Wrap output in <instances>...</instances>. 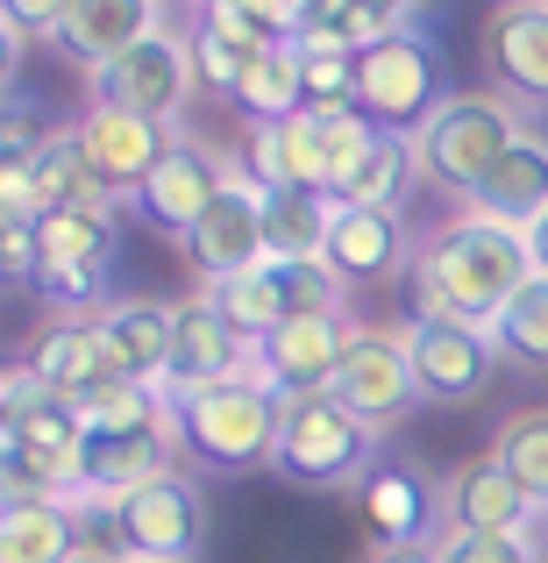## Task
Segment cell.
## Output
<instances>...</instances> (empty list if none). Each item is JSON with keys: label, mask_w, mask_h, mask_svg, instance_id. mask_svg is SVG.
<instances>
[{"label": "cell", "mask_w": 548, "mask_h": 563, "mask_svg": "<svg viewBox=\"0 0 548 563\" xmlns=\"http://www.w3.org/2000/svg\"><path fill=\"white\" fill-rule=\"evenodd\" d=\"M535 278V250L521 229H499L484 214H456L413 250L406 272V321H478L492 329V314Z\"/></svg>", "instance_id": "1"}, {"label": "cell", "mask_w": 548, "mask_h": 563, "mask_svg": "<svg viewBox=\"0 0 548 563\" xmlns=\"http://www.w3.org/2000/svg\"><path fill=\"white\" fill-rule=\"evenodd\" d=\"M278 428H286V399L264 385V372L171 393L179 456H192V471H206V478H243V471L271 464Z\"/></svg>", "instance_id": "2"}, {"label": "cell", "mask_w": 548, "mask_h": 563, "mask_svg": "<svg viewBox=\"0 0 548 563\" xmlns=\"http://www.w3.org/2000/svg\"><path fill=\"white\" fill-rule=\"evenodd\" d=\"M271 471L300 493H357L378 471V428L357 421L335 393L286 399V428H278Z\"/></svg>", "instance_id": "3"}, {"label": "cell", "mask_w": 548, "mask_h": 563, "mask_svg": "<svg viewBox=\"0 0 548 563\" xmlns=\"http://www.w3.org/2000/svg\"><path fill=\"white\" fill-rule=\"evenodd\" d=\"M449 100V65H441L435 36H421L413 22L384 29L378 43L357 51V114H370L392 136H421Z\"/></svg>", "instance_id": "4"}, {"label": "cell", "mask_w": 548, "mask_h": 563, "mask_svg": "<svg viewBox=\"0 0 548 563\" xmlns=\"http://www.w3.org/2000/svg\"><path fill=\"white\" fill-rule=\"evenodd\" d=\"M513 143H521V114H513L506 93H456L449 108L413 136V165H421L427 192L470 200Z\"/></svg>", "instance_id": "5"}, {"label": "cell", "mask_w": 548, "mask_h": 563, "mask_svg": "<svg viewBox=\"0 0 548 563\" xmlns=\"http://www.w3.org/2000/svg\"><path fill=\"white\" fill-rule=\"evenodd\" d=\"M200 93V65H192V29H150L128 57H114L108 71H93V100L100 108H128L150 122L179 129V114Z\"/></svg>", "instance_id": "6"}, {"label": "cell", "mask_w": 548, "mask_h": 563, "mask_svg": "<svg viewBox=\"0 0 548 563\" xmlns=\"http://www.w3.org/2000/svg\"><path fill=\"white\" fill-rule=\"evenodd\" d=\"M108 536L122 556H150V563H192L206 542V499L200 478L186 471H165V478L136 485L128 499L108 507Z\"/></svg>", "instance_id": "7"}, {"label": "cell", "mask_w": 548, "mask_h": 563, "mask_svg": "<svg viewBox=\"0 0 548 563\" xmlns=\"http://www.w3.org/2000/svg\"><path fill=\"white\" fill-rule=\"evenodd\" d=\"M399 335H406L421 399H435V407H478L506 372L492 329H478V321H399Z\"/></svg>", "instance_id": "8"}, {"label": "cell", "mask_w": 548, "mask_h": 563, "mask_svg": "<svg viewBox=\"0 0 548 563\" xmlns=\"http://www.w3.org/2000/svg\"><path fill=\"white\" fill-rule=\"evenodd\" d=\"M186 264L200 286H228V278L257 272V264H271V235H264V192L243 179V165L228 172V186H221V200L206 207L200 221H192L186 235Z\"/></svg>", "instance_id": "9"}, {"label": "cell", "mask_w": 548, "mask_h": 563, "mask_svg": "<svg viewBox=\"0 0 548 563\" xmlns=\"http://www.w3.org/2000/svg\"><path fill=\"white\" fill-rule=\"evenodd\" d=\"M171 456H179L171 421H157V428H86L79 464H71V499H79V507H114V499H128L136 485L179 471Z\"/></svg>", "instance_id": "10"}, {"label": "cell", "mask_w": 548, "mask_h": 563, "mask_svg": "<svg viewBox=\"0 0 548 563\" xmlns=\"http://www.w3.org/2000/svg\"><path fill=\"white\" fill-rule=\"evenodd\" d=\"M335 399H343L357 421H370L384 435L392 421H406L421 407V378H413L406 335L399 329H349L343 372H335Z\"/></svg>", "instance_id": "11"}, {"label": "cell", "mask_w": 548, "mask_h": 563, "mask_svg": "<svg viewBox=\"0 0 548 563\" xmlns=\"http://www.w3.org/2000/svg\"><path fill=\"white\" fill-rule=\"evenodd\" d=\"M71 136H79L93 179L108 186L114 200H136V192L150 186V172L171 157L179 129L150 122V114H128V108H100V100H86V114L71 122Z\"/></svg>", "instance_id": "12"}, {"label": "cell", "mask_w": 548, "mask_h": 563, "mask_svg": "<svg viewBox=\"0 0 548 563\" xmlns=\"http://www.w3.org/2000/svg\"><path fill=\"white\" fill-rule=\"evenodd\" d=\"M228 172H235V157H228V151H214V143H200V136H179V143H171V157L150 172V186L136 192V214L150 221L157 235L186 243L192 221H200L206 207L221 200Z\"/></svg>", "instance_id": "13"}, {"label": "cell", "mask_w": 548, "mask_h": 563, "mask_svg": "<svg viewBox=\"0 0 548 563\" xmlns=\"http://www.w3.org/2000/svg\"><path fill=\"white\" fill-rule=\"evenodd\" d=\"M349 314H306V321H286L257 343V372L278 399H314V393H335V372H343V350H349Z\"/></svg>", "instance_id": "14"}, {"label": "cell", "mask_w": 548, "mask_h": 563, "mask_svg": "<svg viewBox=\"0 0 548 563\" xmlns=\"http://www.w3.org/2000/svg\"><path fill=\"white\" fill-rule=\"evenodd\" d=\"M150 29H165V0H71L43 43L93 79V71H108L114 57L136 51Z\"/></svg>", "instance_id": "15"}, {"label": "cell", "mask_w": 548, "mask_h": 563, "mask_svg": "<svg viewBox=\"0 0 548 563\" xmlns=\"http://www.w3.org/2000/svg\"><path fill=\"white\" fill-rule=\"evenodd\" d=\"M535 514H541V499L492 450L441 478V528H463V536H527Z\"/></svg>", "instance_id": "16"}, {"label": "cell", "mask_w": 548, "mask_h": 563, "mask_svg": "<svg viewBox=\"0 0 548 563\" xmlns=\"http://www.w3.org/2000/svg\"><path fill=\"white\" fill-rule=\"evenodd\" d=\"M257 372V343L221 314L206 292H186L179 300V335H171V378L165 393H192V385H221Z\"/></svg>", "instance_id": "17"}, {"label": "cell", "mask_w": 548, "mask_h": 563, "mask_svg": "<svg viewBox=\"0 0 548 563\" xmlns=\"http://www.w3.org/2000/svg\"><path fill=\"white\" fill-rule=\"evenodd\" d=\"M484 71L506 100L548 108V0H499L484 14Z\"/></svg>", "instance_id": "18"}, {"label": "cell", "mask_w": 548, "mask_h": 563, "mask_svg": "<svg viewBox=\"0 0 548 563\" xmlns=\"http://www.w3.org/2000/svg\"><path fill=\"white\" fill-rule=\"evenodd\" d=\"M357 514L378 536V550L399 542H435L441 536V485H427L406 456H378V471L357 485Z\"/></svg>", "instance_id": "19"}, {"label": "cell", "mask_w": 548, "mask_h": 563, "mask_svg": "<svg viewBox=\"0 0 548 563\" xmlns=\"http://www.w3.org/2000/svg\"><path fill=\"white\" fill-rule=\"evenodd\" d=\"M328 264L343 272V286H406L413 243H406L399 207H335Z\"/></svg>", "instance_id": "20"}, {"label": "cell", "mask_w": 548, "mask_h": 563, "mask_svg": "<svg viewBox=\"0 0 548 563\" xmlns=\"http://www.w3.org/2000/svg\"><path fill=\"white\" fill-rule=\"evenodd\" d=\"M100 343H108L114 372L165 385L171 378V335H179V300H157V292H128V300H108L93 314Z\"/></svg>", "instance_id": "21"}, {"label": "cell", "mask_w": 548, "mask_h": 563, "mask_svg": "<svg viewBox=\"0 0 548 563\" xmlns=\"http://www.w3.org/2000/svg\"><path fill=\"white\" fill-rule=\"evenodd\" d=\"M470 214L499 221V229H521V235L535 229V221L548 214V136L521 129V143L492 165V179L470 192Z\"/></svg>", "instance_id": "22"}, {"label": "cell", "mask_w": 548, "mask_h": 563, "mask_svg": "<svg viewBox=\"0 0 548 563\" xmlns=\"http://www.w3.org/2000/svg\"><path fill=\"white\" fill-rule=\"evenodd\" d=\"M29 372L43 378V393H65L71 407H79L93 385L114 378V357H108L93 321H43L36 343H29Z\"/></svg>", "instance_id": "23"}, {"label": "cell", "mask_w": 548, "mask_h": 563, "mask_svg": "<svg viewBox=\"0 0 548 563\" xmlns=\"http://www.w3.org/2000/svg\"><path fill=\"white\" fill-rule=\"evenodd\" d=\"M86 550L79 499H8L0 507V563H65Z\"/></svg>", "instance_id": "24"}, {"label": "cell", "mask_w": 548, "mask_h": 563, "mask_svg": "<svg viewBox=\"0 0 548 563\" xmlns=\"http://www.w3.org/2000/svg\"><path fill=\"white\" fill-rule=\"evenodd\" d=\"M29 179V200H36V214H57V207H93V214H114V192L93 179V165H86L79 136L65 129H51V143H43L36 157H22L14 165Z\"/></svg>", "instance_id": "25"}, {"label": "cell", "mask_w": 548, "mask_h": 563, "mask_svg": "<svg viewBox=\"0 0 548 563\" xmlns=\"http://www.w3.org/2000/svg\"><path fill=\"white\" fill-rule=\"evenodd\" d=\"M492 343H499V357H506V372L548 378V278L541 272L492 314Z\"/></svg>", "instance_id": "26"}, {"label": "cell", "mask_w": 548, "mask_h": 563, "mask_svg": "<svg viewBox=\"0 0 548 563\" xmlns=\"http://www.w3.org/2000/svg\"><path fill=\"white\" fill-rule=\"evenodd\" d=\"M335 200L328 192H264V235L271 257H328Z\"/></svg>", "instance_id": "27"}, {"label": "cell", "mask_w": 548, "mask_h": 563, "mask_svg": "<svg viewBox=\"0 0 548 563\" xmlns=\"http://www.w3.org/2000/svg\"><path fill=\"white\" fill-rule=\"evenodd\" d=\"M114 235H122V221L93 214V207H57V214H36L43 264H114ZM43 264H36V272H43Z\"/></svg>", "instance_id": "28"}, {"label": "cell", "mask_w": 548, "mask_h": 563, "mask_svg": "<svg viewBox=\"0 0 548 563\" xmlns=\"http://www.w3.org/2000/svg\"><path fill=\"white\" fill-rule=\"evenodd\" d=\"M406 186H421V165H413V136H392V129H384V136L370 143V157L343 179L335 207H399V200H406Z\"/></svg>", "instance_id": "29"}, {"label": "cell", "mask_w": 548, "mask_h": 563, "mask_svg": "<svg viewBox=\"0 0 548 563\" xmlns=\"http://www.w3.org/2000/svg\"><path fill=\"white\" fill-rule=\"evenodd\" d=\"M206 300L221 307V314L235 321V329L249 335V343H264L271 329H286V292H278V272L271 264H257V272H243V278H228V286H200Z\"/></svg>", "instance_id": "30"}, {"label": "cell", "mask_w": 548, "mask_h": 563, "mask_svg": "<svg viewBox=\"0 0 548 563\" xmlns=\"http://www.w3.org/2000/svg\"><path fill=\"white\" fill-rule=\"evenodd\" d=\"M492 456L548 507V407L506 413V421H499V435H492Z\"/></svg>", "instance_id": "31"}, {"label": "cell", "mask_w": 548, "mask_h": 563, "mask_svg": "<svg viewBox=\"0 0 548 563\" xmlns=\"http://www.w3.org/2000/svg\"><path fill=\"white\" fill-rule=\"evenodd\" d=\"M278 272V292H286V314L306 321V314H349V286L328 257H271Z\"/></svg>", "instance_id": "32"}, {"label": "cell", "mask_w": 548, "mask_h": 563, "mask_svg": "<svg viewBox=\"0 0 548 563\" xmlns=\"http://www.w3.org/2000/svg\"><path fill=\"white\" fill-rule=\"evenodd\" d=\"M435 550H441V563H541L527 536H463V528H441Z\"/></svg>", "instance_id": "33"}, {"label": "cell", "mask_w": 548, "mask_h": 563, "mask_svg": "<svg viewBox=\"0 0 548 563\" xmlns=\"http://www.w3.org/2000/svg\"><path fill=\"white\" fill-rule=\"evenodd\" d=\"M0 264H8V286H36V264H43L36 214H0Z\"/></svg>", "instance_id": "34"}, {"label": "cell", "mask_w": 548, "mask_h": 563, "mask_svg": "<svg viewBox=\"0 0 548 563\" xmlns=\"http://www.w3.org/2000/svg\"><path fill=\"white\" fill-rule=\"evenodd\" d=\"M65 8H71V0H8V29H22V36H51Z\"/></svg>", "instance_id": "35"}, {"label": "cell", "mask_w": 548, "mask_h": 563, "mask_svg": "<svg viewBox=\"0 0 548 563\" xmlns=\"http://www.w3.org/2000/svg\"><path fill=\"white\" fill-rule=\"evenodd\" d=\"M370 563H441L435 542H399V550H378Z\"/></svg>", "instance_id": "36"}, {"label": "cell", "mask_w": 548, "mask_h": 563, "mask_svg": "<svg viewBox=\"0 0 548 563\" xmlns=\"http://www.w3.org/2000/svg\"><path fill=\"white\" fill-rule=\"evenodd\" d=\"M527 250H535V272L548 278V214L535 221V229H527Z\"/></svg>", "instance_id": "37"}, {"label": "cell", "mask_w": 548, "mask_h": 563, "mask_svg": "<svg viewBox=\"0 0 548 563\" xmlns=\"http://www.w3.org/2000/svg\"><path fill=\"white\" fill-rule=\"evenodd\" d=\"M65 563H122V556H114V550H100V542H86V550H71Z\"/></svg>", "instance_id": "38"}, {"label": "cell", "mask_w": 548, "mask_h": 563, "mask_svg": "<svg viewBox=\"0 0 548 563\" xmlns=\"http://www.w3.org/2000/svg\"><path fill=\"white\" fill-rule=\"evenodd\" d=\"M406 14H413V0H399V22H406Z\"/></svg>", "instance_id": "39"}, {"label": "cell", "mask_w": 548, "mask_h": 563, "mask_svg": "<svg viewBox=\"0 0 548 563\" xmlns=\"http://www.w3.org/2000/svg\"><path fill=\"white\" fill-rule=\"evenodd\" d=\"M122 563H150V556H122Z\"/></svg>", "instance_id": "40"}]
</instances>
